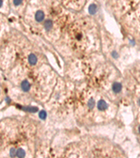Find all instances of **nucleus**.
I'll return each mask as SVG.
<instances>
[{
	"mask_svg": "<svg viewBox=\"0 0 140 158\" xmlns=\"http://www.w3.org/2000/svg\"><path fill=\"white\" fill-rule=\"evenodd\" d=\"M37 108H34V107H32V108H29L28 109H26V110H28L29 112H34L36 111H37Z\"/></svg>",
	"mask_w": 140,
	"mask_h": 158,
	"instance_id": "nucleus-11",
	"label": "nucleus"
},
{
	"mask_svg": "<svg viewBox=\"0 0 140 158\" xmlns=\"http://www.w3.org/2000/svg\"><path fill=\"white\" fill-rule=\"evenodd\" d=\"M112 89L113 90V91L115 93H118L121 91V89H122V86L120 83H118V82H116L113 84V86H112Z\"/></svg>",
	"mask_w": 140,
	"mask_h": 158,
	"instance_id": "nucleus-4",
	"label": "nucleus"
},
{
	"mask_svg": "<svg viewBox=\"0 0 140 158\" xmlns=\"http://www.w3.org/2000/svg\"><path fill=\"white\" fill-rule=\"evenodd\" d=\"M21 88L24 91H28L30 89V84L29 83L28 81L24 80L21 83Z\"/></svg>",
	"mask_w": 140,
	"mask_h": 158,
	"instance_id": "nucleus-3",
	"label": "nucleus"
},
{
	"mask_svg": "<svg viewBox=\"0 0 140 158\" xmlns=\"http://www.w3.org/2000/svg\"><path fill=\"white\" fill-rule=\"evenodd\" d=\"M16 155L18 158H24L25 156V152L23 149H18V151L16 152Z\"/></svg>",
	"mask_w": 140,
	"mask_h": 158,
	"instance_id": "nucleus-8",
	"label": "nucleus"
},
{
	"mask_svg": "<svg viewBox=\"0 0 140 158\" xmlns=\"http://www.w3.org/2000/svg\"><path fill=\"white\" fill-rule=\"evenodd\" d=\"M28 61L31 65H35L37 62V58L35 55L34 54H30L28 57Z\"/></svg>",
	"mask_w": 140,
	"mask_h": 158,
	"instance_id": "nucleus-5",
	"label": "nucleus"
},
{
	"mask_svg": "<svg viewBox=\"0 0 140 158\" xmlns=\"http://www.w3.org/2000/svg\"><path fill=\"white\" fill-rule=\"evenodd\" d=\"M53 27V22L50 20H48L44 23V28L46 30H50Z\"/></svg>",
	"mask_w": 140,
	"mask_h": 158,
	"instance_id": "nucleus-6",
	"label": "nucleus"
},
{
	"mask_svg": "<svg viewBox=\"0 0 140 158\" xmlns=\"http://www.w3.org/2000/svg\"><path fill=\"white\" fill-rule=\"evenodd\" d=\"M139 132L140 133V127H139Z\"/></svg>",
	"mask_w": 140,
	"mask_h": 158,
	"instance_id": "nucleus-15",
	"label": "nucleus"
},
{
	"mask_svg": "<svg viewBox=\"0 0 140 158\" xmlns=\"http://www.w3.org/2000/svg\"><path fill=\"white\" fill-rule=\"evenodd\" d=\"M39 117H40L41 119L44 120V119L46 117L47 114L45 111H41V112H39Z\"/></svg>",
	"mask_w": 140,
	"mask_h": 158,
	"instance_id": "nucleus-10",
	"label": "nucleus"
},
{
	"mask_svg": "<svg viewBox=\"0 0 140 158\" xmlns=\"http://www.w3.org/2000/svg\"><path fill=\"white\" fill-rule=\"evenodd\" d=\"M16 155V150L14 148H12L11 150H10V155L11 157H14Z\"/></svg>",
	"mask_w": 140,
	"mask_h": 158,
	"instance_id": "nucleus-12",
	"label": "nucleus"
},
{
	"mask_svg": "<svg viewBox=\"0 0 140 158\" xmlns=\"http://www.w3.org/2000/svg\"><path fill=\"white\" fill-rule=\"evenodd\" d=\"M22 3V0H14V4L15 6H18Z\"/></svg>",
	"mask_w": 140,
	"mask_h": 158,
	"instance_id": "nucleus-13",
	"label": "nucleus"
},
{
	"mask_svg": "<svg viewBox=\"0 0 140 158\" xmlns=\"http://www.w3.org/2000/svg\"><path fill=\"white\" fill-rule=\"evenodd\" d=\"M88 106L89 108H90V109L93 108V107L95 106V101H94V100L93 98H91V99L89 100V101H88Z\"/></svg>",
	"mask_w": 140,
	"mask_h": 158,
	"instance_id": "nucleus-9",
	"label": "nucleus"
},
{
	"mask_svg": "<svg viewBox=\"0 0 140 158\" xmlns=\"http://www.w3.org/2000/svg\"><path fill=\"white\" fill-rule=\"evenodd\" d=\"M35 19L37 22H41L44 19V13L42 11H36L35 14Z\"/></svg>",
	"mask_w": 140,
	"mask_h": 158,
	"instance_id": "nucleus-1",
	"label": "nucleus"
},
{
	"mask_svg": "<svg viewBox=\"0 0 140 158\" xmlns=\"http://www.w3.org/2000/svg\"><path fill=\"white\" fill-rule=\"evenodd\" d=\"M97 6L95 4H92L89 6V9H88V11H89V13L90 14H95L96 12H97Z\"/></svg>",
	"mask_w": 140,
	"mask_h": 158,
	"instance_id": "nucleus-7",
	"label": "nucleus"
},
{
	"mask_svg": "<svg viewBox=\"0 0 140 158\" xmlns=\"http://www.w3.org/2000/svg\"><path fill=\"white\" fill-rule=\"evenodd\" d=\"M2 6V0H1V6Z\"/></svg>",
	"mask_w": 140,
	"mask_h": 158,
	"instance_id": "nucleus-14",
	"label": "nucleus"
},
{
	"mask_svg": "<svg viewBox=\"0 0 140 158\" xmlns=\"http://www.w3.org/2000/svg\"><path fill=\"white\" fill-rule=\"evenodd\" d=\"M97 108L101 111L104 110L107 108V103L103 101V100H100L98 103H97Z\"/></svg>",
	"mask_w": 140,
	"mask_h": 158,
	"instance_id": "nucleus-2",
	"label": "nucleus"
}]
</instances>
